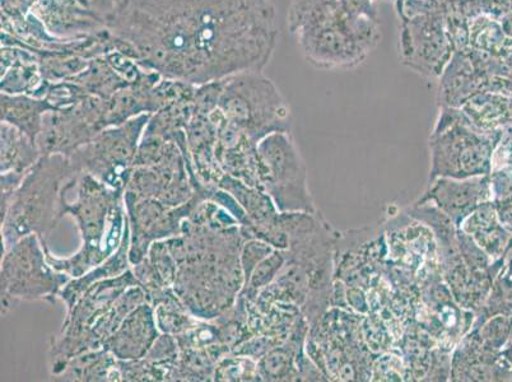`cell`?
<instances>
[{
	"mask_svg": "<svg viewBox=\"0 0 512 382\" xmlns=\"http://www.w3.org/2000/svg\"><path fill=\"white\" fill-rule=\"evenodd\" d=\"M104 22L120 53L194 86L262 72L279 36L269 0H124Z\"/></svg>",
	"mask_w": 512,
	"mask_h": 382,
	"instance_id": "1",
	"label": "cell"
},
{
	"mask_svg": "<svg viewBox=\"0 0 512 382\" xmlns=\"http://www.w3.org/2000/svg\"><path fill=\"white\" fill-rule=\"evenodd\" d=\"M166 241L178 264L174 291L195 318L216 319L236 304L245 283L240 226L213 228L188 218L181 235Z\"/></svg>",
	"mask_w": 512,
	"mask_h": 382,
	"instance_id": "2",
	"label": "cell"
},
{
	"mask_svg": "<svg viewBox=\"0 0 512 382\" xmlns=\"http://www.w3.org/2000/svg\"><path fill=\"white\" fill-rule=\"evenodd\" d=\"M287 23L307 62L318 68L357 67L380 39L376 17L349 0H293Z\"/></svg>",
	"mask_w": 512,
	"mask_h": 382,
	"instance_id": "3",
	"label": "cell"
},
{
	"mask_svg": "<svg viewBox=\"0 0 512 382\" xmlns=\"http://www.w3.org/2000/svg\"><path fill=\"white\" fill-rule=\"evenodd\" d=\"M124 194L83 172L74 176L63 190L59 217L74 218L81 248L69 258H58L48 244H43L51 267L78 278L111 258L119 250L127 228Z\"/></svg>",
	"mask_w": 512,
	"mask_h": 382,
	"instance_id": "4",
	"label": "cell"
},
{
	"mask_svg": "<svg viewBox=\"0 0 512 382\" xmlns=\"http://www.w3.org/2000/svg\"><path fill=\"white\" fill-rule=\"evenodd\" d=\"M71 160L63 155H44L27 172L2 223V254L17 241L37 235L48 244L60 221L59 209L65 185L77 176Z\"/></svg>",
	"mask_w": 512,
	"mask_h": 382,
	"instance_id": "5",
	"label": "cell"
},
{
	"mask_svg": "<svg viewBox=\"0 0 512 382\" xmlns=\"http://www.w3.org/2000/svg\"><path fill=\"white\" fill-rule=\"evenodd\" d=\"M139 286L132 268L118 277L93 284L67 311L62 329L51 338L49 371L51 380L62 374L65 365L79 354L102 348L106 340L107 312L115 301L129 290Z\"/></svg>",
	"mask_w": 512,
	"mask_h": 382,
	"instance_id": "6",
	"label": "cell"
},
{
	"mask_svg": "<svg viewBox=\"0 0 512 382\" xmlns=\"http://www.w3.org/2000/svg\"><path fill=\"white\" fill-rule=\"evenodd\" d=\"M218 109L256 144L269 134L291 132L290 106L263 72H242L223 79Z\"/></svg>",
	"mask_w": 512,
	"mask_h": 382,
	"instance_id": "7",
	"label": "cell"
},
{
	"mask_svg": "<svg viewBox=\"0 0 512 382\" xmlns=\"http://www.w3.org/2000/svg\"><path fill=\"white\" fill-rule=\"evenodd\" d=\"M71 279L51 267L39 236L23 237L2 254V316L6 318L22 302L41 301L54 305L60 291Z\"/></svg>",
	"mask_w": 512,
	"mask_h": 382,
	"instance_id": "8",
	"label": "cell"
},
{
	"mask_svg": "<svg viewBox=\"0 0 512 382\" xmlns=\"http://www.w3.org/2000/svg\"><path fill=\"white\" fill-rule=\"evenodd\" d=\"M493 143L474 127L463 111L446 107L430 139L431 169L428 181L437 177L468 179L490 175Z\"/></svg>",
	"mask_w": 512,
	"mask_h": 382,
	"instance_id": "9",
	"label": "cell"
},
{
	"mask_svg": "<svg viewBox=\"0 0 512 382\" xmlns=\"http://www.w3.org/2000/svg\"><path fill=\"white\" fill-rule=\"evenodd\" d=\"M262 189L281 213H316L307 167L291 132L267 135L258 143Z\"/></svg>",
	"mask_w": 512,
	"mask_h": 382,
	"instance_id": "10",
	"label": "cell"
},
{
	"mask_svg": "<svg viewBox=\"0 0 512 382\" xmlns=\"http://www.w3.org/2000/svg\"><path fill=\"white\" fill-rule=\"evenodd\" d=\"M152 114H143L102 130L69 160L77 174H88L115 190L125 191L136 167L139 143Z\"/></svg>",
	"mask_w": 512,
	"mask_h": 382,
	"instance_id": "11",
	"label": "cell"
},
{
	"mask_svg": "<svg viewBox=\"0 0 512 382\" xmlns=\"http://www.w3.org/2000/svg\"><path fill=\"white\" fill-rule=\"evenodd\" d=\"M207 189L208 186L179 207L166 206L156 199L139 198L125 191V211L130 228V264L141 263L155 242L180 236L184 221L192 216L199 202L207 199Z\"/></svg>",
	"mask_w": 512,
	"mask_h": 382,
	"instance_id": "12",
	"label": "cell"
},
{
	"mask_svg": "<svg viewBox=\"0 0 512 382\" xmlns=\"http://www.w3.org/2000/svg\"><path fill=\"white\" fill-rule=\"evenodd\" d=\"M106 129L105 100L88 95L69 109L46 114L37 146L44 155L71 157Z\"/></svg>",
	"mask_w": 512,
	"mask_h": 382,
	"instance_id": "13",
	"label": "cell"
},
{
	"mask_svg": "<svg viewBox=\"0 0 512 382\" xmlns=\"http://www.w3.org/2000/svg\"><path fill=\"white\" fill-rule=\"evenodd\" d=\"M125 191L139 198L156 199L171 207L189 202L195 190L178 144L171 142L160 161L136 167Z\"/></svg>",
	"mask_w": 512,
	"mask_h": 382,
	"instance_id": "14",
	"label": "cell"
},
{
	"mask_svg": "<svg viewBox=\"0 0 512 382\" xmlns=\"http://www.w3.org/2000/svg\"><path fill=\"white\" fill-rule=\"evenodd\" d=\"M492 200L490 176L468 177V179H451V177H437L428 181V186L420 203H431L453 221L456 227L470 213Z\"/></svg>",
	"mask_w": 512,
	"mask_h": 382,
	"instance_id": "15",
	"label": "cell"
},
{
	"mask_svg": "<svg viewBox=\"0 0 512 382\" xmlns=\"http://www.w3.org/2000/svg\"><path fill=\"white\" fill-rule=\"evenodd\" d=\"M161 334L155 310L146 301L130 312L102 348L113 353L119 361H138L146 357Z\"/></svg>",
	"mask_w": 512,
	"mask_h": 382,
	"instance_id": "16",
	"label": "cell"
},
{
	"mask_svg": "<svg viewBox=\"0 0 512 382\" xmlns=\"http://www.w3.org/2000/svg\"><path fill=\"white\" fill-rule=\"evenodd\" d=\"M185 132L195 175L204 186L218 188L225 172L216 157L217 127L211 115L194 114Z\"/></svg>",
	"mask_w": 512,
	"mask_h": 382,
	"instance_id": "17",
	"label": "cell"
},
{
	"mask_svg": "<svg viewBox=\"0 0 512 382\" xmlns=\"http://www.w3.org/2000/svg\"><path fill=\"white\" fill-rule=\"evenodd\" d=\"M179 346L174 335L162 333L150 352L138 361H119L123 381H175Z\"/></svg>",
	"mask_w": 512,
	"mask_h": 382,
	"instance_id": "18",
	"label": "cell"
},
{
	"mask_svg": "<svg viewBox=\"0 0 512 382\" xmlns=\"http://www.w3.org/2000/svg\"><path fill=\"white\" fill-rule=\"evenodd\" d=\"M132 270L139 286L146 293L148 304L155 305L166 292L174 290L178 264L166 240L152 244L146 258L132 265Z\"/></svg>",
	"mask_w": 512,
	"mask_h": 382,
	"instance_id": "19",
	"label": "cell"
},
{
	"mask_svg": "<svg viewBox=\"0 0 512 382\" xmlns=\"http://www.w3.org/2000/svg\"><path fill=\"white\" fill-rule=\"evenodd\" d=\"M458 228L472 236L493 262L504 258L509 250L512 231L507 230L498 221L495 204L492 200L474 209Z\"/></svg>",
	"mask_w": 512,
	"mask_h": 382,
	"instance_id": "20",
	"label": "cell"
},
{
	"mask_svg": "<svg viewBox=\"0 0 512 382\" xmlns=\"http://www.w3.org/2000/svg\"><path fill=\"white\" fill-rule=\"evenodd\" d=\"M57 111L45 99L2 92V123L12 125L37 144L46 114Z\"/></svg>",
	"mask_w": 512,
	"mask_h": 382,
	"instance_id": "21",
	"label": "cell"
},
{
	"mask_svg": "<svg viewBox=\"0 0 512 382\" xmlns=\"http://www.w3.org/2000/svg\"><path fill=\"white\" fill-rule=\"evenodd\" d=\"M129 248H130V228L127 221V228H125L124 240L121 242L120 248L116 253L107 259L106 262L97 265L96 268L90 270L82 277L72 278L59 293V300L64 302L67 311L72 310L73 306L77 304L79 298L83 296L88 288L93 284L105 279L114 278L127 272L132 268L129 262Z\"/></svg>",
	"mask_w": 512,
	"mask_h": 382,
	"instance_id": "22",
	"label": "cell"
},
{
	"mask_svg": "<svg viewBox=\"0 0 512 382\" xmlns=\"http://www.w3.org/2000/svg\"><path fill=\"white\" fill-rule=\"evenodd\" d=\"M54 381H123L119 360L105 348L79 354L65 365Z\"/></svg>",
	"mask_w": 512,
	"mask_h": 382,
	"instance_id": "23",
	"label": "cell"
},
{
	"mask_svg": "<svg viewBox=\"0 0 512 382\" xmlns=\"http://www.w3.org/2000/svg\"><path fill=\"white\" fill-rule=\"evenodd\" d=\"M0 172L27 174L43 157L39 146L12 125L0 127Z\"/></svg>",
	"mask_w": 512,
	"mask_h": 382,
	"instance_id": "24",
	"label": "cell"
},
{
	"mask_svg": "<svg viewBox=\"0 0 512 382\" xmlns=\"http://www.w3.org/2000/svg\"><path fill=\"white\" fill-rule=\"evenodd\" d=\"M68 81L78 83L85 88L88 95L100 97L102 100L110 99L121 88L129 86L104 57L91 59L85 71Z\"/></svg>",
	"mask_w": 512,
	"mask_h": 382,
	"instance_id": "25",
	"label": "cell"
},
{
	"mask_svg": "<svg viewBox=\"0 0 512 382\" xmlns=\"http://www.w3.org/2000/svg\"><path fill=\"white\" fill-rule=\"evenodd\" d=\"M152 307L161 333L174 335V337L192 329L200 320L195 318L174 290L166 292Z\"/></svg>",
	"mask_w": 512,
	"mask_h": 382,
	"instance_id": "26",
	"label": "cell"
},
{
	"mask_svg": "<svg viewBox=\"0 0 512 382\" xmlns=\"http://www.w3.org/2000/svg\"><path fill=\"white\" fill-rule=\"evenodd\" d=\"M288 262L287 250H274L273 253L258 264L251 274L248 283L240 292L239 297L245 301L253 302L259 292L276 281L278 274Z\"/></svg>",
	"mask_w": 512,
	"mask_h": 382,
	"instance_id": "27",
	"label": "cell"
},
{
	"mask_svg": "<svg viewBox=\"0 0 512 382\" xmlns=\"http://www.w3.org/2000/svg\"><path fill=\"white\" fill-rule=\"evenodd\" d=\"M213 381H262L258 371V361L253 358L230 353L217 363Z\"/></svg>",
	"mask_w": 512,
	"mask_h": 382,
	"instance_id": "28",
	"label": "cell"
},
{
	"mask_svg": "<svg viewBox=\"0 0 512 382\" xmlns=\"http://www.w3.org/2000/svg\"><path fill=\"white\" fill-rule=\"evenodd\" d=\"M477 330L479 338L487 348L501 352L509 342L512 330V316L495 315L479 325Z\"/></svg>",
	"mask_w": 512,
	"mask_h": 382,
	"instance_id": "29",
	"label": "cell"
},
{
	"mask_svg": "<svg viewBox=\"0 0 512 382\" xmlns=\"http://www.w3.org/2000/svg\"><path fill=\"white\" fill-rule=\"evenodd\" d=\"M276 250L272 245L267 244L262 240H246L242 245L241 250V265L244 270L245 283H248L254 269L258 267L260 262H263L267 256L271 255Z\"/></svg>",
	"mask_w": 512,
	"mask_h": 382,
	"instance_id": "30",
	"label": "cell"
},
{
	"mask_svg": "<svg viewBox=\"0 0 512 382\" xmlns=\"http://www.w3.org/2000/svg\"><path fill=\"white\" fill-rule=\"evenodd\" d=\"M492 202L495 204L498 221L507 230L512 231V193L505 198L492 200Z\"/></svg>",
	"mask_w": 512,
	"mask_h": 382,
	"instance_id": "31",
	"label": "cell"
},
{
	"mask_svg": "<svg viewBox=\"0 0 512 382\" xmlns=\"http://www.w3.org/2000/svg\"><path fill=\"white\" fill-rule=\"evenodd\" d=\"M36 0H2V8L4 13L9 11L26 12L31 6H34Z\"/></svg>",
	"mask_w": 512,
	"mask_h": 382,
	"instance_id": "32",
	"label": "cell"
},
{
	"mask_svg": "<svg viewBox=\"0 0 512 382\" xmlns=\"http://www.w3.org/2000/svg\"><path fill=\"white\" fill-rule=\"evenodd\" d=\"M501 352L502 356L506 358L507 362H509L512 367V340H509V342H507L505 348L502 349Z\"/></svg>",
	"mask_w": 512,
	"mask_h": 382,
	"instance_id": "33",
	"label": "cell"
}]
</instances>
